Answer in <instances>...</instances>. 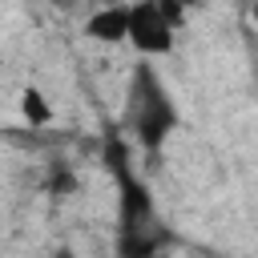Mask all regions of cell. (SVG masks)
Instances as JSON below:
<instances>
[{"label":"cell","mask_w":258,"mask_h":258,"mask_svg":"<svg viewBox=\"0 0 258 258\" xmlns=\"http://www.w3.org/2000/svg\"><path fill=\"white\" fill-rule=\"evenodd\" d=\"M173 125H177V109H173L165 85L157 81V73H153L149 64H141V69L133 73V85H129V129H133L137 141L153 153V149L169 137Z\"/></svg>","instance_id":"obj_1"},{"label":"cell","mask_w":258,"mask_h":258,"mask_svg":"<svg viewBox=\"0 0 258 258\" xmlns=\"http://www.w3.org/2000/svg\"><path fill=\"white\" fill-rule=\"evenodd\" d=\"M20 117H24L28 125H48V121H52V105L44 101V93H40L36 85H28V89L20 93Z\"/></svg>","instance_id":"obj_4"},{"label":"cell","mask_w":258,"mask_h":258,"mask_svg":"<svg viewBox=\"0 0 258 258\" xmlns=\"http://www.w3.org/2000/svg\"><path fill=\"white\" fill-rule=\"evenodd\" d=\"M177 4H181V8H198L202 0H177Z\"/></svg>","instance_id":"obj_5"},{"label":"cell","mask_w":258,"mask_h":258,"mask_svg":"<svg viewBox=\"0 0 258 258\" xmlns=\"http://www.w3.org/2000/svg\"><path fill=\"white\" fill-rule=\"evenodd\" d=\"M52 4H56V8H69V4H73V0H52Z\"/></svg>","instance_id":"obj_6"},{"label":"cell","mask_w":258,"mask_h":258,"mask_svg":"<svg viewBox=\"0 0 258 258\" xmlns=\"http://www.w3.org/2000/svg\"><path fill=\"white\" fill-rule=\"evenodd\" d=\"M125 36L137 44V52L145 56H165L173 48V24L165 20V12L157 8V0H137L129 4V28Z\"/></svg>","instance_id":"obj_2"},{"label":"cell","mask_w":258,"mask_h":258,"mask_svg":"<svg viewBox=\"0 0 258 258\" xmlns=\"http://www.w3.org/2000/svg\"><path fill=\"white\" fill-rule=\"evenodd\" d=\"M125 28H129V4H105V8H97V12L89 16V24H85V32H89L93 40H105V44L125 40Z\"/></svg>","instance_id":"obj_3"}]
</instances>
